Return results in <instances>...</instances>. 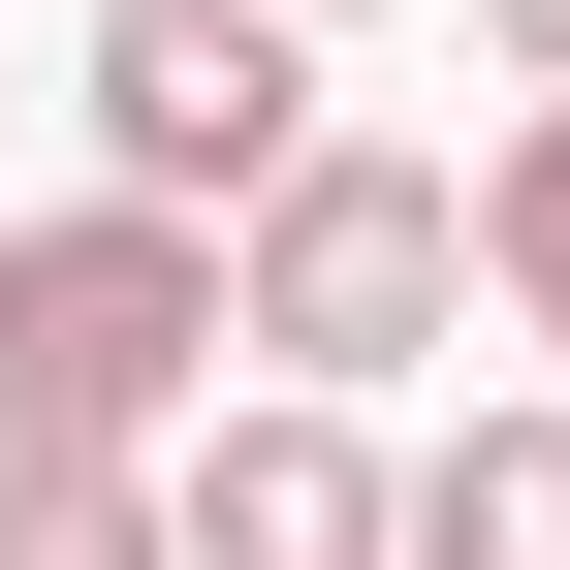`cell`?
Instances as JSON below:
<instances>
[{"label": "cell", "mask_w": 570, "mask_h": 570, "mask_svg": "<svg viewBox=\"0 0 570 570\" xmlns=\"http://www.w3.org/2000/svg\"><path fill=\"white\" fill-rule=\"evenodd\" d=\"M223 223H127V190H63V223H0V475H190V412H223Z\"/></svg>", "instance_id": "obj_1"}, {"label": "cell", "mask_w": 570, "mask_h": 570, "mask_svg": "<svg viewBox=\"0 0 570 570\" xmlns=\"http://www.w3.org/2000/svg\"><path fill=\"white\" fill-rule=\"evenodd\" d=\"M223 317L285 412H381L412 348H475V159H412V127H317V159L223 223Z\"/></svg>", "instance_id": "obj_2"}, {"label": "cell", "mask_w": 570, "mask_h": 570, "mask_svg": "<svg viewBox=\"0 0 570 570\" xmlns=\"http://www.w3.org/2000/svg\"><path fill=\"white\" fill-rule=\"evenodd\" d=\"M63 127H96V190H127V223H254L348 96H317V32H285V0H96Z\"/></svg>", "instance_id": "obj_3"}, {"label": "cell", "mask_w": 570, "mask_h": 570, "mask_svg": "<svg viewBox=\"0 0 570 570\" xmlns=\"http://www.w3.org/2000/svg\"><path fill=\"white\" fill-rule=\"evenodd\" d=\"M159 508H190V570H412V444H381V412H190V475H159Z\"/></svg>", "instance_id": "obj_4"}, {"label": "cell", "mask_w": 570, "mask_h": 570, "mask_svg": "<svg viewBox=\"0 0 570 570\" xmlns=\"http://www.w3.org/2000/svg\"><path fill=\"white\" fill-rule=\"evenodd\" d=\"M412 570H570V381H508L475 444H412Z\"/></svg>", "instance_id": "obj_5"}, {"label": "cell", "mask_w": 570, "mask_h": 570, "mask_svg": "<svg viewBox=\"0 0 570 570\" xmlns=\"http://www.w3.org/2000/svg\"><path fill=\"white\" fill-rule=\"evenodd\" d=\"M475 285H508V348H570V96L475 159Z\"/></svg>", "instance_id": "obj_6"}, {"label": "cell", "mask_w": 570, "mask_h": 570, "mask_svg": "<svg viewBox=\"0 0 570 570\" xmlns=\"http://www.w3.org/2000/svg\"><path fill=\"white\" fill-rule=\"evenodd\" d=\"M0 570H190L159 475H0Z\"/></svg>", "instance_id": "obj_7"}, {"label": "cell", "mask_w": 570, "mask_h": 570, "mask_svg": "<svg viewBox=\"0 0 570 570\" xmlns=\"http://www.w3.org/2000/svg\"><path fill=\"white\" fill-rule=\"evenodd\" d=\"M475 32H508V96H570V0H475Z\"/></svg>", "instance_id": "obj_8"}, {"label": "cell", "mask_w": 570, "mask_h": 570, "mask_svg": "<svg viewBox=\"0 0 570 570\" xmlns=\"http://www.w3.org/2000/svg\"><path fill=\"white\" fill-rule=\"evenodd\" d=\"M285 32H381V0H285Z\"/></svg>", "instance_id": "obj_9"}]
</instances>
